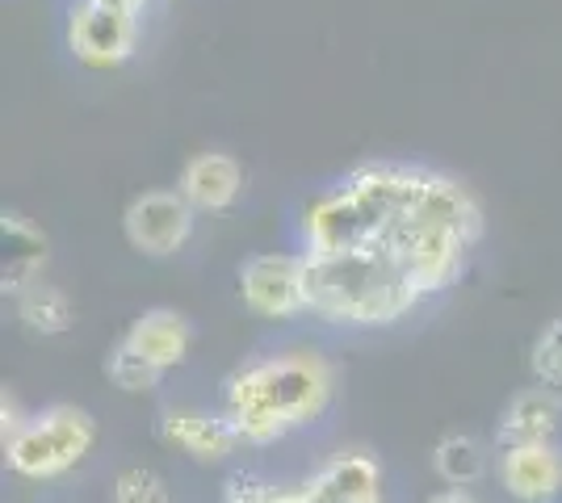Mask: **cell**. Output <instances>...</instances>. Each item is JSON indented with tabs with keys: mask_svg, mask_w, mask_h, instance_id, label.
I'll list each match as a JSON object with an SVG mask.
<instances>
[{
	"mask_svg": "<svg viewBox=\"0 0 562 503\" xmlns=\"http://www.w3.org/2000/svg\"><path fill=\"white\" fill-rule=\"evenodd\" d=\"M424 294L382 248L306 256V311L331 323H395Z\"/></svg>",
	"mask_w": 562,
	"mask_h": 503,
	"instance_id": "obj_1",
	"label": "cell"
},
{
	"mask_svg": "<svg viewBox=\"0 0 562 503\" xmlns=\"http://www.w3.org/2000/svg\"><path fill=\"white\" fill-rule=\"evenodd\" d=\"M331 399V374L315 357H278L227 382V420L252 445L315 424Z\"/></svg>",
	"mask_w": 562,
	"mask_h": 503,
	"instance_id": "obj_2",
	"label": "cell"
},
{
	"mask_svg": "<svg viewBox=\"0 0 562 503\" xmlns=\"http://www.w3.org/2000/svg\"><path fill=\"white\" fill-rule=\"evenodd\" d=\"M97 441L93 415L80 408H55L43 420L25 424L9 441V466L22 479H59L80 466Z\"/></svg>",
	"mask_w": 562,
	"mask_h": 503,
	"instance_id": "obj_3",
	"label": "cell"
},
{
	"mask_svg": "<svg viewBox=\"0 0 562 503\" xmlns=\"http://www.w3.org/2000/svg\"><path fill=\"white\" fill-rule=\"evenodd\" d=\"M135 18L139 13H126V9H114V4H101V0H80L71 9V25H68V43L71 55L89 68H114L122 64L131 47H135Z\"/></svg>",
	"mask_w": 562,
	"mask_h": 503,
	"instance_id": "obj_4",
	"label": "cell"
},
{
	"mask_svg": "<svg viewBox=\"0 0 562 503\" xmlns=\"http://www.w3.org/2000/svg\"><path fill=\"white\" fill-rule=\"evenodd\" d=\"M239 298L252 315L285 319L306 311V256H257L239 268Z\"/></svg>",
	"mask_w": 562,
	"mask_h": 503,
	"instance_id": "obj_5",
	"label": "cell"
},
{
	"mask_svg": "<svg viewBox=\"0 0 562 503\" xmlns=\"http://www.w3.org/2000/svg\"><path fill=\"white\" fill-rule=\"evenodd\" d=\"M193 206L186 193H143L126 210V240L147 256H168L189 240Z\"/></svg>",
	"mask_w": 562,
	"mask_h": 503,
	"instance_id": "obj_6",
	"label": "cell"
},
{
	"mask_svg": "<svg viewBox=\"0 0 562 503\" xmlns=\"http://www.w3.org/2000/svg\"><path fill=\"white\" fill-rule=\"evenodd\" d=\"M160 441L193 461H218L235 449L239 432L232 420H218L206 411H168L160 420Z\"/></svg>",
	"mask_w": 562,
	"mask_h": 503,
	"instance_id": "obj_7",
	"label": "cell"
},
{
	"mask_svg": "<svg viewBox=\"0 0 562 503\" xmlns=\"http://www.w3.org/2000/svg\"><path fill=\"white\" fill-rule=\"evenodd\" d=\"M499 475L508 495L525 503H546L562 487V457L554 445H516V449H504Z\"/></svg>",
	"mask_w": 562,
	"mask_h": 503,
	"instance_id": "obj_8",
	"label": "cell"
},
{
	"mask_svg": "<svg viewBox=\"0 0 562 503\" xmlns=\"http://www.w3.org/2000/svg\"><path fill=\"white\" fill-rule=\"evenodd\" d=\"M382 475L366 454H340L306 482L311 503H382Z\"/></svg>",
	"mask_w": 562,
	"mask_h": 503,
	"instance_id": "obj_9",
	"label": "cell"
},
{
	"mask_svg": "<svg viewBox=\"0 0 562 503\" xmlns=\"http://www.w3.org/2000/svg\"><path fill=\"white\" fill-rule=\"evenodd\" d=\"M0 286L4 294H25L34 286L38 268L47 264V240L43 231H34L25 218L18 215H4L0 222Z\"/></svg>",
	"mask_w": 562,
	"mask_h": 503,
	"instance_id": "obj_10",
	"label": "cell"
},
{
	"mask_svg": "<svg viewBox=\"0 0 562 503\" xmlns=\"http://www.w3.org/2000/svg\"><path fill=\"white\" fill-rule=\"evenodd\" d=\"M239 190H244V172L232 156H218V151L189 160L181 176V193L193 210H227Z\"/></svg>",
	"mask_w": 562,
	"mask_h": 503,
	"instance_id": "obj_11",
	"label": "cell"
},
{
	"mask_svg": "<svg viewBox=\"0 0 562 503\" xmlns=\"http://www.w3.org/2000/svg\"><path fill=\"white\" fill-rule=\"evenodd\" d=\"M559 432V399L554 390H529L520 395L504 424H499V449H516V445H550Z\"/></svg>",
	"mask_w": 562,
	"mask_h": 503,
	"instance_id": "obj_12",
	"label": "cell"
},
{
	"mask_svg": "<svg viewBox=\"0 0 562 503\" xmlns=\"http://www.w3.org/2000/svg\"><path fill=\"white\" fill-rule=\"evenodd\" d=\"M126 344H131L135 353H143L147 361H156L160 369H172V365H181L189 353V323L177 311H147L139 323L131 328Z\"/></svg>",
	"mask_w": 562,
	"mask_h": 503,
	"instance_id": "obj_13",
	"label": "cell"
},
{
	"mask_svg": "<svg viewBox=\"0 0 562 503\" xmlns=\"http://www.w3.org/2000/svg\"><path fill=\"white\" fill-rule=\"evenodd\" d=\"M22 323L38 335H59L76 323V307L64 289L55 286H30L22 294Z\"/></svg>",
	"mask_w": 562,
	"mask_h": 503,
	"instance_id": "obj_14",
	"label": "cell"
},
{
	"mask_svg": "<svg viewBox=\"0 0 562 503\" xmlns=\"http://www.w3.org/2000/svg\"><path fill=\"white\" fill-rule=\"evenodd\" d=\"M432 466H437V475L446 482H453V487H470V482L483 479V454H479V445H474L470 436H446V441L437 445Z\"/></svg>",
	"mask_w": 562,
	"mask_h": 503,
	"instance_id": "obj_15",
	"label": "cell"
},
{
	"mask_svg": "<svg viewBox=\"0 0 562 503\" xmlns=\"http://www.w3.org/2000/svg\"><path fill=\"white\" fill-rule=\"evenodd\" d=\"M110 382L117 386V390H126V395H147L151 386L160 382V365L156 361H147L143 353H135L126 340H122V348H114V357H110Z\"/></svg>",
	"mask_w": 562,
	"mask_h": 503,
	"instance_id": "obj_16",
	"label": "cell"
},
{
	"mask_svg": "<svg viewBox=\"0 0 562 503\" xmlns=\"http://www.w3.org/2000/svg\"><path fill=\"white\" fill-rule=\"evenodd\" d=\"M114 503H172L168 500V487L156 470H122L114 482Z\"/></svg>",
	"mask_w": 562,
	"mask_h": 503,
	"instance_id": "obj_17",
	"label": "cell"
},
{
	"mask_svg": "<svg viewBox=\"0 0 562 503\" xmlns=\"http://www.w3.org/2000/svg\"><path fill=\"white\" fill-rule=\"evenodd\" d=\"M533 374L546 390H562V319H554L533 344Z\"/></svg>",
	"mask_w": 562,
	"mask_h": 503,
	"instance_id": "obj_18",
	"label": "cell"
},
{
	"mask_svg": "<svg viewBox=\"0 0 562 503\" xmlns=\"http://www.w3.org/2000/svg\"><path fill=\"white\" fill-rule=\"evenodd\" d=\"M223 503H278V491H269V487L257 479H232Z\"/></svg>",
	"mask_w": 562,
	"mask_h": 503,
	"instance_id": "obj_19",
	"label": "cell"
},
{
	"mask_svg": "<svg viewBox=\"0 0 562 503\" xmlns=\"http://www.w3.org/2000/svg\"><path fill=\"white\" fill-rule=\"evenodd\" d=\"M101 4H114V9H126V13H139L147 0H101Z\"/></svg>",
	"mask_w": 562,
	"mask_h": 503,
	"instance_id": "obj_20",
	"label": "cell"
},
{
	"mask_svg": "<svg viewBox=\"0 0 562 503\" xmlns=\"http://www.w3.org/2000/svg\"><path fill=\"white\" fill-rule=\"evenodd\" d=\"M432 503H474V500H470V495H462V491H441Z\"/></svg>",
	"mask_w": 562,
	"mask_h": 503,
	"instance_id": "obj_21",
	"label": "cell"
},
{
	"mask_svg": "<svg viewBox=\"0 0 562 503\" xmlns=\"http://www.w3.org/2000/svg\"><path fill=\"white\" fill-rule=\"evenodd\" d=\"M278 503H311V500H306V491H290V495H278Z\"/></svg>",
	"mask_w": 562,
	"mask_h": 503,
	"instance_id": "obj_22",
	"label": "cell"
}]
</instances>
